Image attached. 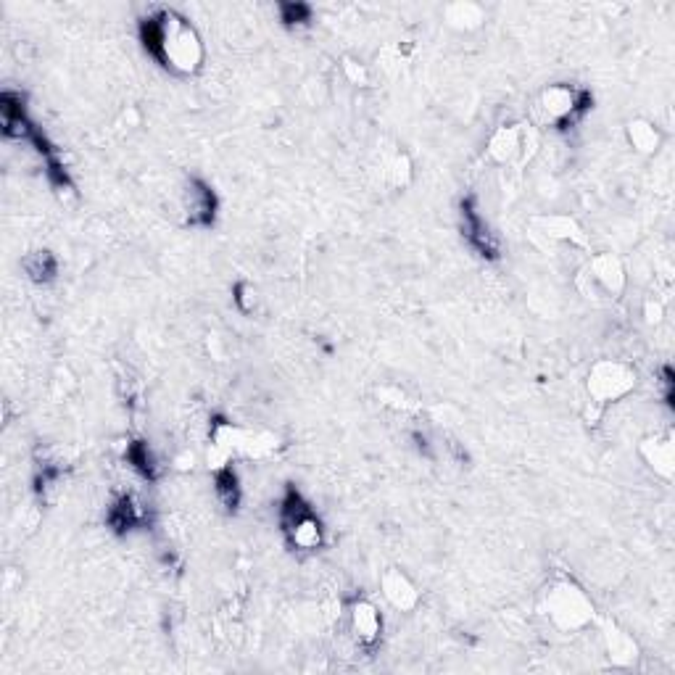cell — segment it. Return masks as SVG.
<instances>
[{
    "instance_id": "11",
    "label": "cell",
    "mask_w": 675,
    "mask_h": 675,
    "mask_svg": "<svg viewBox=\"0 0 675 675\" xmlns=\"http://www.w3.org/2000/svg\"><path fill=\"white\" fill-rule=\"evenodd\" d=\"M380 588H383L385 602L391 604V607H396L399 612L414 610L417 602H420V591H417V586L412 583V578H409L404 570H399V567H388V570L380 575Z\"/></svg>"
},
{
    "instance_id": "9",
    "label": "cell",
    "mask_w": 675,
    "mask_h": 675,
    "mask_svg": "<svg viewBox=\"0 0 675 675\" xmlns=\"http://www.w3.org/2000/svg\"><path fill=\"white\" fill-rule=\"evenodd\" d=\"M459 217H462V235L470 243L480 256H486V259H499V240L496 235L488 230L486 219L480 217L478 206L475 201H462V211H459Z\"/></svg>"
},
{
    "instance_id": "21",
    "label": "cell",
    "mask_w": 675,
    "mask_h": 675,
    "mask_svg": "<svg viewBox=\"0 0 675 675\" xmlns=\"http://www.w3.org/2000/svg\"><path fill=\"white\" fill-rule=\"evenodd\" d=\"M235 304H238L240 312H246V314L254 312V306H256V291H254V285L240 283L238 288H235Z\"/></svg>"
},
{
    "instance_id": "4",
    "label": "cell",
    "mask_w": 675,
    "mask_h": 675,
    "mask_svg": "<svg viewBox=\"0 0 675 675\" xmlns=\"http://www.w3.org/2000/svg\"><path fill=\"white\" fill-rule=\"evenodd\" d=\"M280 525H283L285 538L298 552H314L322 546L325 530H322L320 517L293 488L285 494L283 507H280Z\"/></svg>"
},
{
    "instance_id": "3",
    "label": "cell",
    "mask_w": 675,
    "mask_h": 675,
    "mask_svg": "<svg viewBox=\"0 0 675 675\" xmlns=\"http://www.w3.org/2000/svg\"><path fill=\"white\" fill-rule=\"evenodd\" d=\"M541 612L559 631H581L594 620V604L573 581L549 583L541 594Z\"/></svg>"
},
{
    "instance_id": "23",
    "label": "cell",
    "mask_w": 675,
    "mask_h": 675,
    "mask_svg": "<svg viewBox=\"0 0 675 675\" xmlns=\"http://www.w3.org/2000/svg\"><path fill=\"white\" fill-rule=\"evenodd\" d=\"M562 225H565V230H575V225L570 222V219H562ZM552 238H565V240H578L581 243V233H554Z\"/></svg>"
},
{
    "instance_id": "14",
    "label": "cell",
    "mask_w": 675,
    "mask_h": 675,
    "mask_svg": "<svg viewBox=\"0 0 675 675\" xmlns=\"http://www.w3.org/2000/svg\"><path fill=\"white\" fill-rule=\"evenodd\" d=\"M625 135H628V143L633 146V151L644 153V156L657 153L662 146V135L660 130H657V124L646 122V119H633V122H628Z\"/></svg>"
},
{
    "instance_id": "15",
    "label": "cell",
    "mask_w": 675,
    "mask_h": 675,
    "mask_svg": "<svg viewBox=\"0 0 675 675\" xmlns=\"http://www.w3.org/2000/svg\"><path fill=\"white\" fill-rule=\"evenodd\" d=\"M109 523L117 530H132L143 523V509L132 496H119L109 509Z\"/></svg>"
},
{
    "instance_id": "13",
    "label": "cell",
    "mask_w": 675,
    "mask_h": 675,
    "mask_svg": "<svg viewBox=\"0 0 675 675\" xmlns=\"http://www.w3.org/2000/svg\"><path fill=\"white\" fill-rule=\"evenodd\" d=\"M641 454H644L646 465L652 467L660 478L670 480L675 470V449H673V436L670 433H662V436H654L649 441L641 443Z\"/></svg>"
},
{
    "instance_id": "19",
    "label": "cell",
    "mask_w": 675,
    "mask_h": 675,
    "mask_svg": "<svg viewBox=\"0 0 675 675\" xmlns=\"http://www.w3.org/2000/svg\"><path fill=\"white\" fill-rule=\"evenodd\" d=\"M127 459H130V465L138 472H143L146 478H153V475H156V459H153L151 449H148L143 441L132 443L130 449H127Z\"/></svg>"
},
{
    "instance_id": "1",
    "label": "cell",
    "mask_w": 675,
    "mask_h": 675,
    "mask_svg": "<svg viewBox=\"0 0 675 675\" xmlns=\"http://www.w3.org/2000/svg\"><path fill=\"white\" fill-rule=\"evenodd\" d=\"M140 40L146 51L167 72L177 77H193L204 66V43L196 27L172 8H159L140 24Z\"/></svg>"
},
{
    "instance_id": "18",
    "label": "cell",
    "mask_w": 675,
    "mask_h": 675,
    "mask_svg": "<svg viewBox=\"0 0 675 675\" xmlns=\"http://www.w3.org/2000/svg\"><path fill=\"white\" fill-rule=\"evenodd\" d=\"M607 644H610V657L620 662H631L636 660V644L628 633L617 631V628H610L607 631Z\"/></svg>"
},
{
    "instance_id": "17",
    "label": "cell",
    "mask_w": 675,
    "mask_h": 675,
    "mask_svg": "<svg viewBox=\"0 0 675 675\" xmlns=\"http://www.w3.org/2000/svg\"><path fill=\"white\" fill-rule=\"evenodd\" d=\"M24 269H27V275L35 283H51L56 277L59 262H56V256L51 251H32L30 256H24Z\"/></svg>"
},
{
    "instance_id": "12",
    "label": "cell",
    "mask_w": 675,
    "mask_h": 675,
    "mask_svg": "<svg viewBox=\"0 0 675 675\" xmlns=\"http://www.w3.org/2000/svg\"><path fill=\"white\" fill-rule=\"evenodd\" d=\"M349 625L351 633L359 646H375L383 633V617L378 607L367 599H359L349 607Z\"/></svg>"
},
{
    "instance_id": "5",
    "label": "cell",
    "mask_w": 675,
    "mask_h": 675,
    "mask_svg": "<svg viewBox=\"0 0 675 675\" xmlns=\"http://www.w3.org/2000/svg\"><path fill=\"white\" fill-rule=\"evenodd\" d=\"M633 388H636V370H633L631 364L615 362V359L596 362L586 378L588 399L599 409L625 399Z\"/></svg>"
},
{
    "instance_id": "22",
    "label": "cell",
    "mask_w": 675,
    "mask_h": 675,
    "mask_svg": "<svg viewBox=\"0 0 675 675\" xmlns=\"http://www.w3.org/2000/svg\"><path fill=\"white\" fill-rule=\"evenodd\" d=\"M309 16H312V8L309 6H301V3H288V6H283L285 24H304L309 22Z\"/></svg>"
},
{
    "instance_id": "8",
    "label": "cell",
    "mask_w": 675,
    "mask_h": 675,
    "mask_svg": "<svg viewBox=\"0 0 675 675\" xmlns=\"http://www.w3.org/2000/svg\"><path fill=\"white\" fill-rule=\"evenodd\" d=\"M530 146H533V140L523 124H504L488 140V156L496 164H515L528 156Z\"/></svg>"
},
{
    "instance_id": "20",
    "label": "cell",
    "mask_w": 675,
    "mask_h": 675,
    "mask_svg": "<svg viewBox=\"0 0 675 675\" xmlns=\"http://www.w3.org/2000/svg\"><path fill=\"white\" fill-rule=\"evenodd\" d=\"M446 16H449V22H465L462 24L465 30L478 27L483 22V11L475 3H454V6L446 8Z\"/></svg>"
},
{
    "instance_id": "10",
    "label": "cell",
    "mask_w": 675,
    "mask_h": 675,
    "mask_svg": "<svg viewBox=\"0 0 675 675\" xmlns=\"http://www.w3.org/2000/svg\"><path fill=\"white\" fill-rule=\"evenodd\" d=\"M182 209H185L190 225L209 227L214 222V214H217V196L206 182L190 180L185 185V193H182Z\"/></svg>"
},
{
    "instance_id": "7",
    "label": "cell",
    "mask_w": 675,
    "mask_h": 675,
    "mask_svg": "<svg viewBox=\"0 0 675 675\" xmlns=\"http://www.w3.org/2000/svg\"><path fill=\"white\" fill-rule=\"evenodd\" d=\"M583 280L591 283V293H602V296L617 298L625 291V269L620 264V259L612 254H599L594 256L591 262L583 269Z\"/></svg>"
},
{
    "instance_id": "6",
    "label": "cell",
    "mask_w": 675,
    "mask_h": 675,
    "mask_svg": "<svg viewBox=\"0 0 675 675\" xmlns=\"http://www.w3.org/2000/svg\"><path fill=\"white\" fill-rule=\"evenodd\" d=\"M588 106H591V95H588V90L575 88V85H565V82L549 85L544 93L538 95L536 101V111L538 117H541V122L559 127V130L567 127V124H573Z\"/></svg>"
},
{
    "instance_id": "2",
    "label": "cell",
    "mask_w": 675,
    "mask_h": 675,
    "mask_svg": "<svg viewBox=\"0 0 675 675\" xmlns=\"http://www.w3.org/2000/svg\"><path fill=\"white\" fill-rule=\"evenodd\" d=\"M277 449V438L264 430L243 428L235 422L217 420L211 425V446L209 465L225 467L233 465L235 459H264Z\"/></svg>"
},
{
    "instance_id": "16",
    "label": "cell",
    "mask_w": 675,
    "mask_h": 675,
    "mask_svg": "<svg viewBox=\"0 0 675 675\" xmlns=\"http://www.w3.org/2000/svg\"><path fill=\"white\" fill-rule=\"evenodd\" d=\"M214 488H217L219 501H222L227 509L238 507V504H240V486H238V475H235L233 465L214 467Z\"/></svg>"
}]
</instances>
